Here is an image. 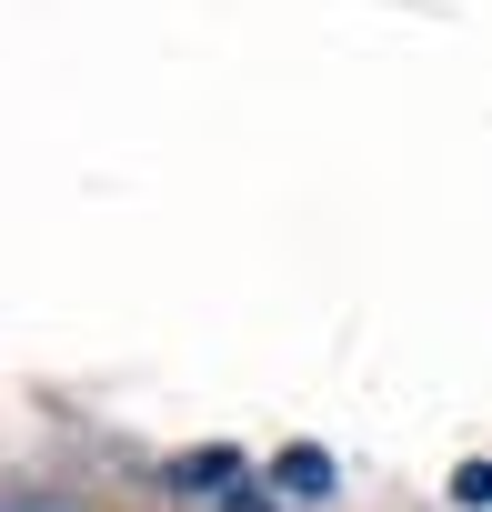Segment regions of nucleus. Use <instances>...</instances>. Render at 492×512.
Listing matches in <instances>:
<instances>
[{
    "instance_id": "obj_1",
    "label": "nucleus",
    "mask_w": 492,
    "mask_h": 512,
    "mask_svg": "<svg viewBox=\"0 0 492 512\" xmlns=\"http://www.w3.org/2000/svg\"><path fill=\"white\" fill-rule=\"evenodd\" d=\"M272 482H282L292 502H322V492H332V462H322V452H282V462H272Z\"/></svg>"
},
{
    "instance_id": "obj_2",
    "label": "nucleus",
    "mask_w": 492,
    "mask_h": 512,
    "mask_svg": "<svg viewBox=\"0 0 492 512\" xmlns=\"http://www.w3.org/2000/svg\"><path fill=\"white\" fill-rule=\"evenodd\" d=\"M231 472H241L231 452H181V462H171V482H181V492H211V482H221V492H241Z\"/></svg>"
},
{
    "instance_id": "obj_3",
    "label": "nucleus",
    "mask_w": 492,
    "mask_h": 512,
    "mask_svg": "<svg viewBox=\"0 0 492 512\" xmlns=\"http://www.w3.org/2000/svg\"><path fill=\"white\" fill-rule=\"evenodd\" d=\"M452 502L482 512V502H492V462H462V472H452Z\"/></svg>"
},
{
    "instance_id": "obj_4",
    "label": "nucleus",
    "mask_w": 492,
    "mask_h": 512,
    "mask_svg": "<svg viewBox=\"0 0 492 512\" xmlns=\"http://www.w3.org/2000/svg\"><path fill=\"white\" fill-rule=\"evenodd\" d=\"M221 512H272V502L262 492H221Z\"/></svg>"
}]
</instances>
